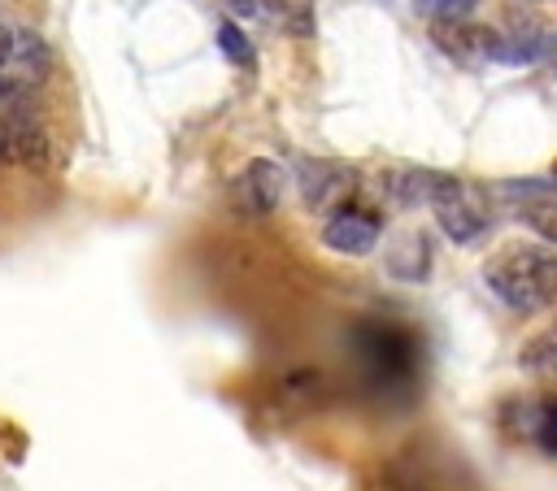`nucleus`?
I'll list each match as a JSON object with an SVG mask.
<instances>
[{
  "instance_id": "18",
  "label": "nucleus",
  "mask_w": 557,
  "mask_h": 491,
  "mask_svg": "<svg viewBox=\"0 0 557 491\" xmlns=\"http://www.w3.org/2000/svg\"><path fill=\"white\" fill-rule=\"evenodd\" d=\"M522 4H535V0H522Z\"/></svg>"
},
{
  "instance_id": "8",
  "label": "nucleus",
  "mask_w": 557,
  "mask_h": 491,
  "mask_svg": "<svg viewBox=\"0 0 557 491\" xmlns=\"http://www.w3.org/2000/svg\"><path fill=\"white\" fill-rule=\"evenodd\" d=\"M48 65H52L48 43L35 30H13V61H9V70H17L13 78L30 87V83H39L48 74Z\"/></svg>"
},
{
  "instance_id": "7",
  "label": "nucleus",
  "mask_w": 557,
  "mask_h": 491,
  "mask_svg": "<svg viewBox=\"0 0 557 491\" xmlns=\"http://www.w3.org/2000/svg\"><path fill=\"white\" fill-rule=\"evenodd\" d=\"M435 182H440L435 169H413V165H400V169H387V174H383V191H387L396 204H405V209L431 204Z\"/></svg>"
},
{
  "instance_id": "4",
  "label": "nucleus",
  "mask_w": 557,
  "mask_h": 491,
  "mask_svg": "<svg viewBox=\"0 0 557 491\" xmlns=\"http://www.w3.org/2000/svg\"><path fill=\"white\" fill-rule=\"evenodd\" d=\"M379 230H383L379 213L366 209V204H352V200H348V204H339V209L326 217V226H322V243H326L331 252H344V256H366V252H374Z\"/></svg>"
},
{
  "instance_id": "16",
  "label": "nucleus",
  "mask_w": 557,
  "mask_h": 491,
  "mask_svg": "<svg viewBox=\"0 0 557 491\" xmlns=\"http://www.w3.org/2000/svg\"><path fill=\"white\" fill-rule=\"evenodd\" d=\"M231 4V13H239V17H257L261 13V0H226Z\"/></svg>"
},
{
  "instance_id": "3",
  "label": "nucleus",
  "mask_w": 557,
  "mask_h": 491,
  "mask_svg": "<svg viewBox=\"0 0 557 491\" xmlns=\"http://www.w3.org/2000/svg\"><path fill=\"white\" fill-rule=\"evenodd\" d=\"M431 213L440 222V230L453 239V243H474L487 235L492 226V209H487V196L466 182V178H453V174H440L435 191H431Z\"/></svg>"
},
{
  "instance_id": "6",
  "label": "nucleus",
  "mask_w": 557,
  "mask_h": 491,
  "mask_svg": "<svg viewBox=\"0 0 557 491\" xmlns=\"http://www.w3.org/2000/svg\"><path fill=\"white\" fill-rule=\"evenodd\" d=\"M283 182H287V174H283L278 161L252 156V161L244 165L239 182H235V191H239V209H248V213H257V217L274 213L278 200H283Z\"/></svg>"
},
{
  "instance_id": "10",
  "label": "nucleus",
  "mask_w": 557,
  "mask_h": 491,
  "mask_svg": "<svg viewBox=\"0 0 557 491\" xmlns=\"http://www.w3.org/2000/svg\"><path fill=\"white\" fill-rule=\"evenodd\" d=\"M518 365L531 369V374H548V378H557V326L540 330V335L518 352Z\"/></svg>"
},
{
  "instance_id": "14",
  "label": "nucleus",
  "mask_w": 557,
  "mask_h": 491,
  "mask_svg": "<svg viewBox=\"0 0 557 491\" xmlns=\"http://www.w3.org/2000/svg\"><path fill=\"white\" fill-rule=\"evenodd\" d=\"M218 43H222V52H226L235 65H252V48H248V39H244V30H239L235 22H222V26H218Z\"/></svg>"
},
{
  "instance_id": "13",
  "label": "nucleus",
  "mask_w": 557,
  "mask_h": 491,
  "mask_svg": "<svg viewBox=\"0 0 557 491\" xmlns=\"http://www.w3.org/2000/svg\"><path fill=\"white\" fill-rule=\"evenodd\" d=\"M361 491H440V487H431V482H422V478H413V474H400V469H383V474H374Z\"/></svg>"
},
{
  "instance_id": "15",
  "label": "nucleus",
  "mask_w": 557,
  "mask_h": 491,
  "mask_svg": "<svg viewBox=\"0 0 557 491\" xmlns=\"http://www.w3.org/2000/svg\"><path fill=\"white\" fill-rule=\"evenodd\" d=\"M9 61H13V26L0 17V74L9 70Z\"/></svg>"
},
{
  "instance_id": "11",
  "label": "nucleus",
  "mask_w": 557,
  "mask_h": 491,
  "mask_svg": "<svg viewBox=\"0 0 557 491\" xmlns=\"http://www.w3.org/2000/svg\"><path fill=\"white\" fill-rule=\"evenodd\" d=\"M518 217H522V226H527L531 235H540L548 248H557V200H553V196L527 200V204L518 209Z\"/></svg>"
},
{
  "instance_id": "5",
  "label": "nucleus",
  "mask_w": 557,
  "mask_h": 491,
  "mask_svg": "<svg viewBox=\"0 0 557 491\" xmlns=\"http://www.w3.org/2000/svg\"><path fill=\"white\" fill-rule=\"evenodd\" d=\"M352 169L339 165V161H300V196L309 209H339L348 204V191H352Z\"/></svg>"
},
{
  "instance_id": "1",
  "label": "nucleus",
  "mask_w": 557,
  "mask_h": 491,
  "mask_svg": "<svg viewBox=\"0 0 557 491\" xmlns=\"http://www.w3.org/2000/svg\"><path fill=\"white\" fill-rule=\"evenodd\" d=\"M483 282L513 313L553 309L557 304V248L509 243L492 261H483Z\"/></svg>"
},
{
  "instance_id": "9",
  "label": "nucleus",
  "mask_w": 557,
  "mask_h": 491,
  "mask_svg": "<svg viewBox=\"0 0 557 491\" xmlns=\"http://www.w3.org/2000/svg\"><path fill=\"white\" fill-rule=\"evenodd\" d=\"M522 413H527V435L540 443V452L557 456V395L531 400Z\"/></svg>"
},
{
  "instance_id": "12",
  "label": "nucleus",
  "mask_w": 557,
  "mask_h": 491,
  "mask_svg": "<svg viewBox=\"0 0 557 491\" xmlns=\"http://www.w3.org/2000/svg\"><path fill=\"white\" fill-rule=\"evenodd\" d=\"M479 0H413V9L422 17H435V22H466V13L474 9Z\"/></svg>"
},
{
  "instance_id": "17",
  "label": "nucleus",
  "mask_w": 557,
  "mask_h": 491,
  "mask_svg": "<svg viewBox=\"0 0 557 491\" xmlns=\"http://www.w3.org/2000/svg\"><path fill=\"white\" fill-rule=\"evenodd\" d=\"M553 178H557V161H553Z\"/></svg>"
},
{
  "instance_id": "2",
  "label": "nucleus",
  "mask_w": 557,
  "mask_h": 491,
  "mask_svg": "<svg viewBox=\"0 0 557 491\" xmlns=\"http://www.w3.org/2000/svg\"><path fill=\"white\" fill-rule=\"evenodd\" d=\"M352 352L379 391H405L418 374V339L396 322H361L352 330Z\"/></svg>"
}]
</instances>
